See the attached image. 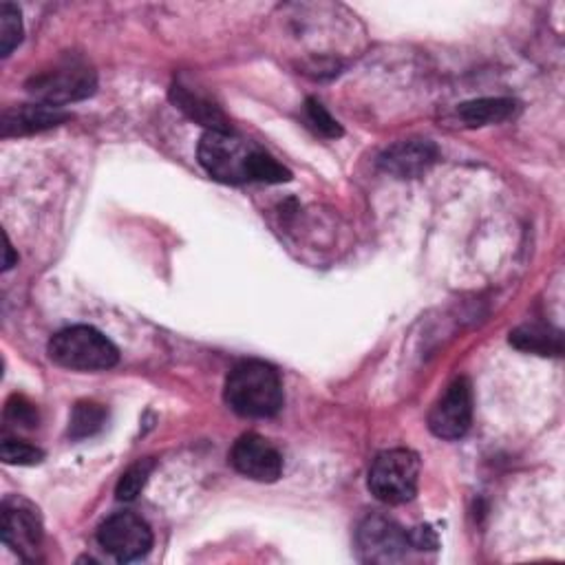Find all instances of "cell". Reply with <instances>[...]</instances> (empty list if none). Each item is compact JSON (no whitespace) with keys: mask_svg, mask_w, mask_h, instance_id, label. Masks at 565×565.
I'll return each instance as SVG.
<instances>
[{"mask_svg":"<svg viewBox=\"0 0 565 565\" xmlns=\"http://www.w3.org/2000/svg\"><path fill=\"white\" fill-rule=\"evenodd\" d=\"M0 460L12 466H36L45 460V453L23 440H5L0 445Z\"/></svg>","mask_w":565,"mask_h":565,"instance_id":"d6986e66","label":"cell"},{"mask_svg":"<svg viewBox=\"0 0 565 565\" xmlns=\"http://www.w3.org/2000/svg\"><path fill=\"white\" fill-rule=\"evenodd\" d=\"M517 111V102L510 97H482L473 102H464L458 108V115L469 126H486V124H499L512 117Z\"/></svg>","mask_w":565,"mask_h":565,"instance_id":"4fadbf2b","label":"cell"},{"mask_svg":"<svg viewBox=\"0 0 565 565\" xmlns=\"http://www.w3.org/2000/svg\"><path fill=\"white\" fill-rule=\"evenodd\" d=\"M440 153L438 147L429 139H404L397 145L389 147L378 164L384 173L400 177V180H415L427 173L436 162Z\"/></svg>","mask_w":565,"mask_h":565,"instance_id":"8fae6325","label":"cell"},{"mask_svg":"<svg viewBox=\"0 0 565 565\" xmlns=\"http://www.w3.org/2000/svg\"><path fill=\"white\" fill-rule=\"evenodd\" d=\"M19 261V256H14V250H12V243H10V239H8V247H5V269H10V267H14V263Z\"/></svg>","mask_w":565,"mask_h":565,"instance_id":"cb8c5ba5","label":"cell"},{"mask_svg":"<svg viewBox=\"0 0 565 565\" xmlns=\"http://www.w3.org/2000/svg\"><path fill=\"white\" fill-rule=\"evenodd\" d=\"M308 119H310V124L316 128L319 135L330 137V139L343 137V126H341V124L327 113V108H325L319 100H314V97L308 100Z\"/></svg>","mask_w":565,"mask_h":565,"instance_id":"44dd1931","label":"cell"},{"mask_svg":"<svg viewBox=\"0 0 565 565\" xmlns=\"http://www.w3.org/2000/svg\"><path fill=\"white\" fill-rule=\"evenodd\" d=\"M171 97L177 108H182L191 119L204 124L208 130H230L226 115L217 106H212L210 102L201 100L199 95L186 91L184 87H173Z\"/></svg>","mask_w":565,"mask_h":565,"instance_id":"5bb4252c","label":"cell"},{"mask_svg":"<svg viewBox=\"0 0 565 565\" xmlns=\"http://www.w3.org/2000/svg\"><path fill=\"white\" fill-rule=\"evenodd\" d=\"M3 541L25 561L38 556L43 543V521L38 508L23 497H8L3 501Z\"/></svg>","mask_w":565,"mask_h":565,"instance_id":"9c48e42d","label":"cell"},{"mask_svg":"<svg viewBox=\"0 0 565 565\" xmlns=\"http://www.w3.org/2000/svg\"><path fill=\"white\" fill-rule=\"evenodd\" d=\"M258 149L232 130H206L199 141V164L206 173L223 184L252 182V164Z\"/></svg>","mask_w":565,"mask_h":565,"instance_id":"3957f363","label":"cell"},{"mask_svg":"<svg viewBox=\"0 0 565 565\" xmlns=\"http://www.w3.org/2000/svg\"><path fill=\"white\" fill-rule=\"evenodd\" d=\"M23 41L21 10L12 3L0 5V56L8 58Z\"/></svg>","mask_w":565,"mask_h":565,"instance_id":"ac0fdd59","label":"cell"},{"mask_svg":"<svg viewBox=\"0 0 565 565\" xmlns=\"http://www.w3.org/2000/svg\"><path fill=\"white\" fill-rule=\"evenodd\" d=\"M292 173L280 166L272 155L258 151L252 164V182H261V184H282V182H290Z\"/></svg>","mask_w":565,"mask_h":565,"instance_id":"ffe728a7","label":"cell"},{"mask_svg":"<svg viewBox=\"0 0 565 565\" xmlns=\"http://www.w3.org/2000/svg\"><path fill=\"white\" fill-rule=\"evenodd\" d=\"M510 345L539 356H561V336L541 325H526L510 334Z\"/></svg>","mask_w":565,"mask_h":565,"instance_id":"9a60e30c","label":"cell"},{"mask_svg":"<svg viewBox=\"0 0 565 565\" xmlns=\"http://www.w3.org/2000/svg\"><path fill=\"white\" fill-rule=\"evenodd\" d=\"M408 543L415 550H438L440 541L431 526H417L408 532Z\"/></svg>","mask_w":565,"mask_h":565,"instance_id":"603a6c76","label":"cell"},{"mask_svg":"<svg viewBox=\"0 0 565 565\" xmlns=\"http://www.w3.org/2000/svg\"><path fill=\"white\" fill-rule=\"evenodd\" d=\"M230 464L237 473L243 477H250L254 482H276L282 475V458L280 453L261 436L247 434L241 436L232 451H230Z\"/></svg>","mask_w":565,"mask_h":565,"instance_id":"30bf717a","label":"cell"},{"mask_svg":"<svg viewBox=\"0 0 565 565\" xmlns=\"http://www.w3.org/2000/svg\"><path fill=\"white\" fill-rule=\"evenodd\" d=\"M358 554L367 563H395L406 556L408 532L384 515H369L356 532Z\"/></svg>","mask_w":565,"mask_h":565,"instance_id":"52a82bcc","label":"cell"},{"mask_svg":"<svg viewBox=\"0 0 565 565\" xmlns=\"http://www.w3.org/2000/svg\"><path fill=\"white\" fill-rule=\"evenodd\" d=\"M155 469V460L147 458V460H139L135 462L124 475L122 480L117 482V488H115V497L119 501H132L139 497V493L145 491L151 473Z\"/></svg>","mask_w":565,"mask_h":565,"instance_id":"e0dca14e","label":"cell"},{"mask_svg":"<svg viewBox=\"0 0 565 565\" xmlns=\"http://www.w3.org/2000/svg\"><path fill=\"white\" fill-rule=\"evenodd\" d=\"M49 358L71 371H106L119 360L117 347L95 327L76 325L49 341Z\"/></svg>","mask_w":565,"mask_h":565,"instance_id":"7a4b0ae2","label":"cell"},{"mask_svg":"<svg viewBox=\"0 0 565 565\" xmlns=\"http://www.w3.org/2000/svg\"><path fill=\"white\" fill-rule=\"evenodd\" d=\"M95 87H97L95 71L80 60H65L54 69L34 76L27 82V91L41 104H49L58 108L93 95Z\"/></svg>","mask_w":565,"mask_h":565,"instance_id":"5b68a950","label":"cell"},{"mask_svg":"<svg viewBox=\"0 0 565 565\" xmlns=\"http://www.w3.org/2000/svg\"><path fill=\"white\" fill-rule=\"evenodd\" d=\"M71 119V115L58 106L49 104H25V106H14L3 113V122H0V135L8 137H19V135H32V132H43L49 128H56Z\"/></svg>","mask_w":565,"mask_h":565,"instance_id":"7c38bea8","label":"cell"},{"mask_svg":"<svg viewBox=\"0 0 565 565\" xmlns=\"http://www.w3.org/2000/svg\"><path fill=\"white\" fill-rule=\"evenodd\" d=\"M473 422V391L466 378H458L429 413V429L440 440H460Z\"/></svg>","mask_w":565,"mask_h":565,"instance_id":"ba28073f","label":"cell"},{"mask_svg":"<svg viewBox=\"0 0 565 565\" xmlns=\"http://www.w3.org/2000/svg\"><path fill=\"white\" fill-rule=\"evenodd\" d=\"M282 402L280 376L267 362H239L226 380V404L241 417H274Z\"/></svg>","mask_w":565,"mask_h":565,"instance_id":"6da1fadb","label":"cell"},{"mask_svg":"<svg viewBox=\"0 0 565 565\" xmlns=\"http://www.w3.org/2000/svg\"><path fill=\"white\" fill-rule=\"evenodd\" d=\"M419 480V458L408 449L382 451L367 477L371 495L389 506H400L417 495Z\"/></svg>","mask_w":565,"mask_h":565,"instance_id":"277c9868","label":"cell"},{"mask_svg":"<svg viewBox=\"0 0 565 565\" xmlns=\"http://www.w3.org/2000/svg\"><path fill=\"white\" fill-rule=\"evenodd\" d=\"M5 415H8L10 422L21 424V427H27V429H32V427H36V424H38V411H36V406H34L30 400H25L23 395H14V397L8 402Z\"/></svg>","mask_w":565,"mask_h":565,"instance_id":"7402d4cb","label":"cell"},{"mask_svg":"<svg viewBox=\"0 0 565 565\" xmlns=\"http://www.w3.org/2000/svg\"><path fill=\"white\" fill-rule=\"evenodd\" d=\"M100 545L122 563L145 558L153 547V532L151 526L132 515V512H117L108 517L97 530Z\"/></svg>","mask_w":565,"mask_h":565,"instance_id":"8992f818","label":"cell"},{"mask_svg":"<svg viewBox=\"0 0 565 565\" xmlns=\"http://www.w3.org/2000/svg\"><path fill=\"white\" fill-rule=\"evenodd\" d=\"M106 424V408L97 402H78L69 419V438L84 440L100 434Z\"/></svg>","mask_w":565,"mask_h":565,"instance_id":"2e32d148","label":"cell"}]
</instances>
